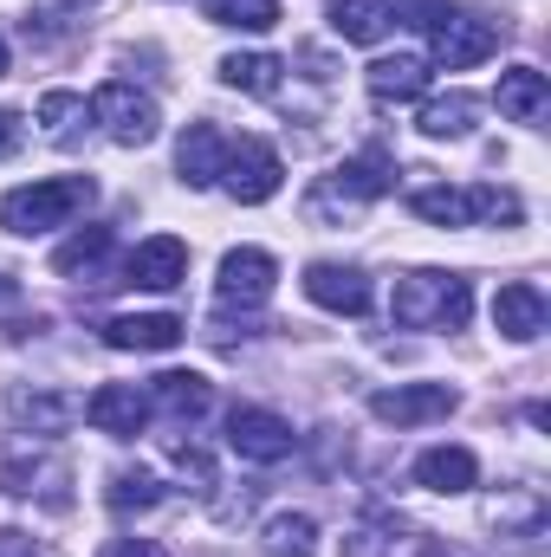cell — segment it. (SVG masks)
<instances>
[{"instance_id":"1","label":"cell","mask_w":551,"mask_h":557,"mask_svg":"<svg viewBox=\"0 0 551 557\" xmlns=\"http://www.w3.org/2000/svg\"><path fill=\"white\" fill-rule=\"evenodd\" d=\"M98 201V182L91 175H46V182H26L0 201V227L7 234H52V227H72L85 208Z\"/></svg>"},{"instance_id":"2","label":"cell","mask_w":551,"mask_h":557,"mask_svg":"<svg viewBox=\"0 0 551 557\" xmlns=\"http://www.w3.org/2000/svg\"><path fill=\"white\" fill-rule=\"evenodd\" d=\"M390 311H396L403 331H461L467 311H474V285L461 273H409L396 278Z\"/></svg>"},{"instance_id":"3","label":"cell","mask_w":551,"mask_h":557,"mask_svg":"<svg viewBox=\"0 0 551 557\" xmlns=\"http://www.w3.org/2000/svg\"><path fill=\"white\" fill-rule=\"evenodd\" d=\"M377 195H390V162L383 156H364V162H344V169H331L311 195H305V214L311 221H357Z\"/></svg>"},{"instance_id":"4","label":"cell","mask_w":551,"mask_h":557,"mask_svg":"<svg viewBox=\"0 0 551 557\" xmlns=\"http://www.w3.org/2000/svg\"><path fill=\"white\" fill-rule=\"evenodd\" d=\"M409 208L434 227H480V221H519V195L513 188H415Z\"/></svg>"},{"instance_id":"5","label":"cell","mask_w":551,"mask_h":557,"mask_svg":"<svg viewBox=\"0 0 551 557\" xmlns=\"http://www.w3.org/2000/svg\"><path fill=\"white\" fill-rule=\"evenodd\" d=\"M91 117L105 124V137L124 143V149H143V143H156V131H162L156 98L137 91V85H124V78H111V85L91 91Z\"/></svg>"},{"instance_id":"6","label":"cell","mask_w":551,"mask_h":557,"mask_svg":"<svg viewBox=\"0 0 551 557\" xmlns=\"http://www.w3.org/2000/svg\"><path fill=\"white\" fill-rule=\"evenodd\" d=\"M279 182H285V162H279L273 143H260V137L228 143V162H221V188H228L234 201L260 208V201H273V195H279Z\"/></svg>"},{"instance_id":"7","label":"cell","mask_w":551,"mask_h":557,"mask_svg":"<svg viewBox=\"0 0 551 557\" xmlns=\"http://www.w3.org/2000/svg\"><path fill=\"white\" fill-rule=\"evenodd\" d=\"M454 409H461V396L448 383H396V389L370 396V416L390 428H428V421H448Z\"/></svg>"},{"instance_id":"8","label":"cell","mask_w":551,"mask_h":557,"mask_svg":"<svg viewBox=\"0 0 551 557\" xmlns=\"http://www.w3.org/2000/svg\"><path fill=\"white\" fill-rule=\"evenodd\" d=\"M428 52H434V65L467 72V65H480V59H493V52H500V26L467 20V13H441V20L428 26Z\"/></svg>"},{"instance_id":"9","label":"cell","mask_w":551,"mask_h":557,"mask_svg":"<svg viewBox=\"0 0 551 557\" xmlns=\"http://www.w3.org/2000/svg\"><path fill=\"white\" fill-rule=\"evenodd\" d=\"M292 441H298V434H292V421L273 416V409H247V403H241V409L228 416V447H234L241 460L273 467V460H285V454H292Z\"/></svg>"},{"instance_id":"10","label":"cell","mask_w":551,"mask_h":557,"mask_svg":"<svg viewBox=\"0 0 551 557\" xmlns=\"http://www.w3.org/2000/svg\"><path fill=\"white\" fill-rule=\"evenodd\" d=\"M273 285H279V260L267 247H234V253L221 260V278H215L221 305H267Z\"/></svg>"},{"instance_id":"11","label":"cell","mask_w":551,"mask_h":557,"mask_svg":"<svg viewBox=\"0 0 551 557\" xmlns=\"http://www.w3.org/2000/svg\"><path fill=\"white\" fill-rule=\"evenodd\" d=\"M305 298L338 311V318H364L370 311V278L357 267H338V260H311L305 267Z\"/></svg>"},{"instance_id":"12","label":"cell","mask_w":551,"mask_h":557,"mask_svg":"<svg viewBox=\"0 0 551 557\" xmlns=\"http://www.w3.org/2000/svg\"><path fill=\"white\" fill-rule=\"evenodd\" d=\"M149 389L137 383H105V389H91V403H85V421L98 428V434H118V441H131L149 428Z\"/></svg>"},{"instance_id":"13","label":"cell","mask_w":551,"mask_h":557,"mask_svg":"<svg viewBox=\"0 0 551 557\" xmlns=\"http://www.w3.org/2000/svg\"><path fill=\"white\" fill-rule=\"evenodd\" d=\"M551 305L546 292L532 285V278H513V285H500V298H493V324H500V337H513V344H532L539 331H546Z\"/></svg>"},{"instance_id":"14","label":"cell","mask_w":551,"mask_h":557,"mask_svg":"<svg viewBox=\"0 0 551 557\" xmlns=\"http://www.w3.org/2000/svg\"><path fill=\"white\" fill-rule=\"evenodd\" d=\"M124 278H131V285H149V292H169V285H182V278H188V240H175V234H156V240H143L137 253L124 260Z\"/></svg>"},{"instance_id":"15","label":"cell","mask_w":551,"mask_h":557,"mask_svg":"<svg viewBox=\"0 0 551 557\" xmlns=\"http://www.w3.org/2000/svg\"><path fill=\"white\" fill-rule=\"evenodd\" d=\"M182 331H188V324H182L175 311H124V318L105 324V344H111V350H175Z\"/></svg>"},{"instance_id":"16","label":"cell","mask_w":551,"mask_h":557,"mask_svg":"<svg viewBox=\"0 0 551 557\" xmlns=\"http://www.w3.org/2000/svg\"><path fill=\"white\" fill-rule=\"evenodd\" d=\"M208 403H215V383L201 370H162L149 383V409H162L169 421H201Z\"/></svg>"},{"instance_id":"17","label":"cell","mask_w":551,"mask_h":557,"mask_svg":"<svg viewBox=\"0 0 551 557\" xmlns=\"http://www.w3.org/2000/svg\"><path fill=\"white\" fill-rule=\"evenodd\" d=\"M228 143L234 137H221V124H188V137L175 143L182 182H188V188H215V182H221V162H228Z\"/></svg>"},{"instance_id":"18","label":"cell","mask_w":551,"mask_h":557,"mask_svg":"<svg viewBox=\"0 0 551 557\" xmlns=\"http://www.w3.org/2000/svg\"><path fill=\"white\" fill-rule=\"evenodd\" d=\"M493 104H500V117H513V124H539L546 104H551V78L539 65H513V72H500Z\"/></svg>"},{"instance_id":"19","label":"cell","mask_w":551,"mask_h":557,"mask_svg":"<svg viewBox=\"0 0 551 557\" xmlns=\"http://www.w3.org/2000/svg\"><path fill=\"white\" fill-rule=\"evenodd\" d=\"M415 486H428V493H474V486H480L474 447H428V454L415 460Z\"/></svg>"},{"instance_id":"20","label":"cell","mask_w":551,"mask_h":557,"mask_svg":"<svg viewBox=\"0 0 551 557\" xmlns=\"http://www.w3.org/2000/svg\"><path fill=\"white\" fill-rule=\"evenodd\" d=\"M364 85H370V98H377V104H409V98L428 91V59H421V52L377 59V65L364 72Z\"/></svg>"},{"instance_id":"21","label":"cell","mask_w":551,"mask_h":557,"mask_svg":"<svg viewBox=\"0 0 551 557\" xmlns=\"http://www.w3.org/2000/svg\"><path fill=\"white\" fill-rule=\"evenodd\" d=\"M474 117H480V98H467V91H448V98H428L421 111H415V131L428 143H454L474 131Z\"/></svg>"},{"instance_id":"22","label":"cell","mask_w":551,"mask_h":557,"mask_svg":"<svg viewBox=\"0 0 551 557\" xmlns=\"http://www.w3.org/2000/svg\"><path fill=\"white\" fill-rule=\"evenodd\" d=\"M331 33L351 46H377L390 33V0H331Z\"/></svg>"},{"instance_id":"23","label":"cell","mask_w":551,"mask_h":557,"mask_svg":"<svg viewBox=\"0 0 551 557\" xmlns=\"http://www.w3.org/2000/svg\"><path fill=\"white\" fill-rule=\"evenodd\" d=\"M279 65L273 52H228L221 59V85L228 91H247V98H267V91H279Z\"/></svg>"},{"instance_id":"24","label":"cell","mask_w":551,"mask_h":557,"mask_svg":"<svg viewBox=\"0 0 551 557\" xmlns=\"http://www.w3.org/2000/svg\"><path fill=\"white\" fill-rule=\"evenodd\" d=\"M260 545H267V557H311L318 552V519L311 512H273Z\"/></svg>"},{"instance_id":"25","label":"cell","mask_w":551,"mask_h":557,"mask_svg":"<svg viewBox=\"0 0 551 557\" xmlns=\"http://www.w3.org/2000/svg\"><path fill=\"white\" fill-rule=\"evenodd\" d=\"M13 416L26 421L33 434H59L65 421L85 416V409H78L72 396H52V389H20V396H13Z\"/></svg>"},{"instance_id":"26","label":"cell","mask_w":551,"mask_h":557,"mask_svg":"<svg viewBox=\"0 0 551 557\" xmlns=\"http://www.w3.org/2000/svg\"><path fill=\"white\" fill-rule=\"evenodd\" d=\"M208 20L234 33H267L279 26V0H208Z\"/></svg>"},{"instance_id":"27","label":"cell","mask_w":551,"mask_h":557,"mask_svg":"<svg viewBox=\"0 0 551 557\" xmlns=\"http://www.w3.org/2000/svg\"><path fill=\"white\" fill-rule=\"evenodd\" d=\"M111 253V227H85V234H72L59 253H52V273H85V267H98Z\"/></svg>"},{"instance_id":"28","label":"cell","mask_w":551,"mask_h":557,"mask_svg":"<svg viewBox=\"0 0 551 557\" xmlns=\"http://www.w3.org/2000/svg\"><path fill=\"white\" fill-rule=\"evenodd\" d=\"M156 499H162V480H156V473H143V467L111 480V506H118V512H149Z\"/></svg>"},{"instance_id":"29","label":"cell","mask_w":551,"mask_h":557,"mask_svg":"<svg viewBox=\"0 0 551 557\" xmlns=\"http://www.w3.org/2000/svg\"><path fill=\"white\" fill-rule=\"evenodd\" d=\"M78 117H85V98H78V91H46V98H39V124H46L52 137H65Z\"/></svg>"},{"instance_id":"30","label":"cell","mask_w":551,"mask_h":557,"mask_svg":"<svg viewBox=\"0 0 551 557\" xmlns=\"http://www.w3.org/2000/svg\"><path fill=\"white\" fill-rule=\"evenodd\" d=\"M448 13V0H390V20H403V26H434Z\"/></svg>"},{"instance_id":"31","label":"cell","mask_w":551,"mask_h":557,"mask_svg":"<svg viewBox=\"0 0 551 557\" xmlns=\"http://www.w3.org/2000/svg\"><path fill=\"white\" fill-rule=\"evenodd\" d=\"M105 557H169L156 539H118V545H105Z\"/></svg>"},{"instance_id":"32","label":"cell","mask_w":551,"mask_h":557,"mask_svg":"<svg viewBox=\"0 0 551 557\" xmlns=\"http://www.w3.org/2000/svg\"><path fill=\"white\" fill-rule=\"evenodd\" d=\"M20 143V111H0V156Z\"/></svg>"},{"instance_id":"33","label":"cell","mask_w":551,"mask_h":557,"mask_svg":"<svg viewBox=\"0 0 551 557\" xmlns=\"http://www.w3.org/2000/svg\"><path fill=\"white\" fill-rule=\"evenodd\" d=\"M0 557H33L26 545H13V532H0Z\"/></svg>"},{"instance_id":"34","label":"cell","mask_w":551,"mask_h":557,"mask_svg":"<svg viewBox=\"0 0 551 557\" xmlns=\"http://www.w3.org/2000/svg\"><path fill=\"white\" fill-rule=\"evenodd\" d=\"M13 298H20V285H13V278H0V305H13Z\"/></svg>"},{"instance_id":"35","label":"cell","mask_w":551,"mask_h":557,"mask_svg":"<svg viewBox=\"0 0 551 557\" xmlns=\"http://www.w3.org/2000/svg\"><path fill=\"white\" fill-rule=\"evenodd\" d=\"M0 78H7V39H0Z\"/></svg>"},{"instance_id":"36","label":"cell","mask_w":551,"mask_h":557,"mask_svg":"<svg viewBox=\"0 0 551 557\" xmlns=\"http://www.w3.org/2000/svg\"><path fill=\"white\" fill-rule=\"evenodd\" d=\"M72 7H85V0H72Z\"/></svg>"}]
</instances>
